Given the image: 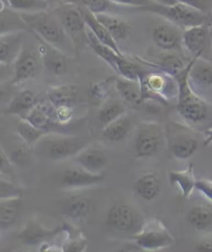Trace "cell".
Listing matches in <instances>:
<instances>
[{"instance_id":"6da1fadb","label":"cell","mask_w":212,"mask_h":252,"mask_svg":"<svg viewBox=\"0 0 212 252\" xmlns=\"http://www.w3.org/2000/svg\"><path fill=\"white\" fill-rule=\"evenodd\" d=\"M27 28L31 31L36 37L50 44L71 56L75 53L76 48L65 32L60 19L55 11H41L34 13H20Z\"/></svg>"},{"instance_id":"7a4b0ae2","label":"cell","mask_w":212,"mask_h":252,"mask_svg":"<svg viewBox=\"0 0 212 252\" xmlns=\"http://www.w3.org/2000/svg\"><path fill=\"white\" fill-rule=\"evenodd\" d=\"M194 56L190 58L185 70L179 73L174 78L178 84V94L176 109L178 113L188 123L198 124L206 121L209 118V106L201 98L198 93L192 89L188 75L190 67L195 61Z\"/></svg>"},{"instance_id":"3957f363","label":"cell","mask_w":212,"mask_h":252,"mask_svg":"<svg viewBox=\"0 0 212 252\" xmlns=\"http://www.w3.org/2000/svg\"><path fill=\"white\" fill-rule=\"evenodd\" d=\"M88 145V141L79 137L64 133L51 132L40 140L36 144L42 155L53 161L67 160L78 154L81 150Z\"/></svg>"},{"instance_id":"277c9868","label":"cell","mask_w":212,"mask_h":252,"mask_svg":"<svg viewBox=\"0 0 212 252\" xmlns=\"http://www.w3.org/2000/svg\"><path fill=\"white\" fill-rule=\"evenodd\" d=\"M152 67V66H151ZM144 70L140 66L139 80L143 99H154L166 103L173 98L177 99L178 84L174 77L161 70Z\"/></svg>"},{"instance_id":"5b68a950","label":"cell","mask_w":212,"mask_h":252,"mask_svg":"<svg viewBox=\"0 0 212 252\" xmlns=\"http://www.w3.org/2000/svg\"><path fill=\"white\" fill-rule=\"evenodd\" d=\"M137 9L141 12L161 16L168 22L180 27L183 31L192 26L206 24L207 21V16L204 12L181 2L172 5L151 2L146 6L139 7Z\"/></svg>"},{"instance_id":"8992f818","label":"cell","mask_w":212,"mask_h":252,"mask_svg":"<svg viewBox=\"0 0 212 252\" xmlns=\"http://www.w3.org/2000/svg\"><path fill=\"white\" fill-rule=\"evenodd\" d=\"M136 245L144 251H159L174 245L175 239L162 221L152 218L144 222L141 228L132 236Z\"/></svg>"},{"instance_id":"52a82bcc","label":"cell","mask_w":212,"mask_h":252,"mask_svg":"<svg viewBox=\"0 0 212 252\" xmlns=\"http://www.w3.org/2000/svg\"><path fill=\"white\" fill-rule=\"evenodd\" d=\"M165 139V132L159 123H142L134 137V152L139 159H145L156 155Z\"/></svg>"},{"instance_id":"ba28073f","label":"cell","mask_w":212,"mask_h":252,"mask_svg":"<svg viewBox=\"0 0 212 252\" xmlns=\"http://www.w3.org/2000/svg\"><path fill=\"white\" fill-rule=\"evenodd\" d=\"M54 11L58 15L65 32L70 36L76 48V51L85 45H88L87 26L79 7L66 4V6L55 8Z\"/></svg>"},{"instance_id":"9c48e42d","label":"cell","mask_w":212,"mask_h":252,"mask_svg":"<svg viewBox=\"0 0 212 252\" xmlns=\"http://www.w3.org/2000/svg\"><path fill=\"white\" fill-rule=\"evenodd\" d=\"M43 66V60L38 47L26 46L23 44L22 49L13 63L14 75L11 82L14 85L24 83L33 79L40 74Z\"/></svg>"},{"instance_id":"30bf717a","label":"cell","mask_w":212,"mask_h":252,"mask_svg":"<svg viewBox=\"0 0 212 252\" xmlns=\"http://www.w3.org/2000/svg\"><path fill=\"white\" fill-rule=\"evenodd\" d=\"M106 223L114 230L136 234L144 222L133 207L127 203H116L108 210Z\"/></svg>"},{"instance_id":"8fae6325","label":"cell","mask_w":212,"mask_h":252,"mask_svg":"<svg viewBox=\"0 0 212 252\" xmlns=\"http://www.w3.org/2000/svg\"><path fill=\"white\" fill-rule=\"evenodd\" d=\"M25 120L31 123L36 128L48 133H64L62 132L64 125L59 123L56 115V109L48 99L38 102Z\"/></svg>"},{"instance_id":"7c38bea8","label":"cell","mask_w":212,"mask_h":252,"mask_svg":"<svg viewBox=\"0 0 212 252\" xmlns=\"http://www.w3.org/2000/svg\"><path fill=\"white\" fill-rule=\"evenodd\" d=\"M63 230L62 225L53 229L46 228L40 222L30 219L26 222V224L19 234V240L24 245L37 246L52 241L55 237L61 234Z\"/></svg>"},{"instance_id":"4fadbf2b","label":"cell","mask_w":212,"mask_h":252,"mask_svg":"<svg viewBox=\"0 0 212 252\" xmlns=\"http://www.w3.org/2000/svg\"><path fill=\"white\" fill-rule=\"evenodd\" d=\"M183 29L170 22L158 25L152 31V41L162 51H175L183 45Z\"/></svg>"},{"instance_id":"5bb4252c","label":"cell","mask_w":212,"mask_h":252,"mask_svg":"<svg viewBox=\"0 0 212 252\" xmlns=\"http://www.w3.org/2000/svg\"><path fill=\"white\" fill-rule=\"evenodd\" d=\"M38 40V51L41 53L43 65L45 69L54 76H62L67 70V55L62 50L58 49L50 44H48L41 38Z\"/></svg>"},{"instance_id":"9a60e30c","label":"cell","mask_w":212,"mask_h":252,"mask_svg":"<svg viewBox=\"0 0 212 252\" xmlns=\"http://www.w3.org/2000/svg\"><path fill=\"white\" fill-rule=\"evenodd\" d=\"M105 180V174L92 173L82 167L66 169L61 178V185L67 189H79L99 185Z\"/></svg>"},{"instance_id":"2e32d148","label":"cell","mask_w":212,"mask_h":252,"mask_svg":"<svg viewBox=\"0 0 212 252\" xmlns=\"http://www.w3.org/2000/svg\"><path fill=\"white\" fill-rule=\"evenodd\" d=\"M79 166L92 173H102L108 163V156L100 145H87L75 156Z\"/></svg>"},{"instance_id":"e0dca14e","label":"cell","mask_w":212,"mask_h":252,"mask_svg":"<svg viewBox=\"0 0 212 252\" xmlns=\"http://www.w3.org/2000/svg\"><path fill=\"white\" fill-rule=\"evenodd\" d=\"M40 101L32 91H21L14 94L11 101L7 103L6 113L16 115L20 120H25Z\"/></svg>"},{"instance_id":"ac0fdd59","label":"cell","mask_w":212,"mask_h":252,"mask_svg":"<svg viewBox=\"0 0 212 252\" xmlns=\"http://www.w3.org/2000/svg\"><path fill=\"white\" fill-rule=\"evenodd\" d=\"M207 38L208 27L206 24H202L185 29L182 34V43L192 57H201L205 49Z\"/></svg>"},{"instance_id":"d6986e66","label":"cell","mask_w":212,"mask_h":252,"mask_svg":"<svg viewBox=\"0 0 212 252\" xmlns=\"http://www.w3.org/2000/svg\"><path fill=\"white\" fill-rule=\"evenodd\" d=\"M24 32L0 35V63L13 64L24 44Z\"/></svg>"},{"instance_id":"ffe728a7","label":"cell","mask_w":212,"mask_h":252,"mask_svg":"<svg viewBox=\"0 0 212 252\" xmlns=\"http://www.w3.org/2000/svg\"><path fill=\"white\" fill-rule=\"evenodd\" d=\"M172 156L177 160H188L199 149V141L187 133H178L169 140Z\"/></svg>"},{"instance_id":"44dd1931","label":"cell","mask_w":212,"mask_h":252,"mask_svg":"<svg viewBox=\"0 0 212 252\" xmlns=\"http://www.w3.org/2000/svg\"><path fill=\"white\" fill-rule=\"evenodd\" d=\"M113 83L115 90L125 103L139 106L144 101L140 80H131L120 76L114 78Z\"/></svg>"},{"instance_id":"7402d4cb","label":"cell","mask_w":212,"mask_h":252,"mask_svg":"<svg viewBox=\"0 0 212 252\" xmlns=\"http://www.w3.org/2000/svg\"><path fill=\"white\" fill-rule=\"evenodd\" d=\"M188 80L196 92L197 90L208 89L212 86V65L202 57H195L189 71Z\"/></svg>"},{"instance_id":"603a6c76","label":"cell","mask_w":212,"mask_h":252,"mask_svg":"<svg viewBox=\"0 0 212 252\" xmlns=\"http://www.w3.org/2000/svg\"><path fill=\"white\" fill-rule=\"evenodd\" d=\"M138 61L147 66L157 67V69L166 72L173 77L181 73L188 63H186L180 56L173 53V51H165V53L160 54L154 62H147L142 60V58H138Z\"/></svg>"},{"instance_id":"cb8c5ba5","label":"cell","mask_w":212,"mask_h":252,"mask_svg":"<svg viewBox=\"0 0 212 252\" xmlns=\"http://www.w3.org/2000/svg\"><path fill=\"white\" fill-rule=\"evenodd\" d=\"M78 7V6H77ZM80 12L83 16L84 21L86 23V26L89 29V31L99 38V40L105 44L109 46L110 48H112L113 50L116 51L118 54H123L119 47L117 42L114 40V37L110 34V32L107 31V28H106L99 20L98 18H96V15L91 13L90 11H88L87 8H84V7H79Z\"/></svg>"},{"instance_id":"d4e9b609","label":"cell","mask_w":212,"mask_h":252,"mask_svg":"<svg viewBox=\"0 0 212 252\" xmlns=\"http://www.w3.org/2000/svg\"><path fill=\"white\" fill-rule=\"evenodd\" d=\"M22 198L20 195H12L0 198V225L4 229L13 226L20 215Z\"/></svg>"},{"instance_id":"484cf974","label":"cell","mask_w":212,"mask_h":252,"mask_svg":"<svg viewBox=\"0 0 212 252\" xmlns=\"http://www.w3.org/2000/svg\"><path fill=\"white\" fill-rule=\"evenodd\" d=\"M132 129V121L125 113L117 120L105 126L103 130V137L109 142L119 143L129 136Z\"/></svg>"},{"instance_id":"4316f807","label":"cell","mask_w":212,"mask_h":252,"mask_svg":"<svg viewBox=\"0 0 212 252\" xmlns=\"http://www.w3.org/2000/svg\"><path fill=\"white\" fill-rule=\"evenodd\" d=\"M133 189L142 199L152 201L160 192V180L156 172H146L134 182Z\"/></svg>"},{"instance_id":"83f0119b","label":"cell","mask_w":212,"mask_h":252,"mask_svg":"<svg viewBox=\"0 0 212 252\" xmlns=\"http://www.w3.org/2000/svg\"><path fill=\"white\" fill-rule=\"evenodd\" d=\"M79 89L74 84L53 86L48 90V100L55 108L60 106H74L78 100Z\"/></svg>"},{"instance_id":"f1b7e54d","label":"cell","mask_w":212,"mask_h":252,"mask_svg":"<svg viewBox=\"0 0 212 252\" xmlns=\"http://www.w3.org/2000/svg\"><path fill=\"white\" fill-rule=\"evenodd\" d=\"M96 18L107 28V31L116 42L123 41L130 35L131 25L121 17L112 15L110 13H102L96 14Z\"/></svg>"},{"instance_id":"f546056e","label":"cell","mask_w":212,"mask_h":252,"mask_svg":"<svg viewBox=\"0 0 212 252\" xmlns=\"http://www.w3.org/2000/svg\"><path fill=\"white\" fill-rule=\"evenodd\" d=\"M168 178L171 185H175L179 188L183 197H188L195 190L197 180L195 178L192 164H189L186 169L170 171Z\"/></svg>"},{"instance_id":"4dcf8cb0","label":"cell","mask_w":212,"mask_h":252,"mask_svg":"<svg viewBox=\"0 0 212 252\" xmlns=\"http://www.w3.org/2000/svg\"><path fill=\"white\" fill-rule=\"evenodd\" d=\"M87 38H88V46L93 50V52L99 57H101L104 62L107 63L115 72H117V64L120 61V58L124 55L118 54L109 46L103 44L99 38L89 31L88 28H87Z\"/></svg>"},{"instance_id":"1f68e13d","label":"cell","mask_w":212,"mask_h":252,"mask_svg":"<svg viewBox=\"0 0 212 252\" xmlns=\"http://www.w3.org/2000/svg\"><path fill=\"white\" fill-rule=\"evenodd\" d=\"M63 232L65 234L62 251L66 252H83L87 248V239L83 232L73 226L72 224L63 222Z\"/></svg>"},{"instance_id":"d6a6232c","label":"cell","mask_w":212,"mask_h":252,"mask_svg":"<svg viewBox=\"0 0 212 252\" xmlns=\"http://www.w3.org/2000/svg\"><path fill=\"white\" fill-rule=\"evenodd\" d=\"M28 28L19 12L4 7L0 11V35L17 32H26Z\"/></svg>"},{"instance_id":"836d02e7","label":"cell","mask_w":212,"mask_h":252,"mask_svg":"<svg viewBox=\"0 0 212 252\" xmlns=\"http://www.w3.org/2000/svg\"><path fill=\"white\" fill-rule=\"evenodd\" d=\"M187 223L197 230H206L212 225V210L205 205L191 208L186 216Z\"/></svg>"},{"instance_id":"e575fe53","label":"cell","mask_w":212,"mask_h":252,"mask_svg":"<svg viewBox=\"0 0 212 252\" xmlns=\"http://www.w3.org/2000/svg\"><path fill=\"white\" fill-rule=\"evenodd\" d=\"M17 134L24 143L33 149L48 132L36 128L27 120H20L17 125Z\"/></svg>"},{"instance_id":"d590c367","label":"cell","mask_w":212,"mask_h":252,"mask_svg":"<svg viewBox=\"0 0 212 252\" xmlns=\"http://www.w3.org/2000/svg\"><path fill=\"white\" fill-rule=\"evenodd\" d=\"M91 205L87 197L74 195L65 203V215L72 220H82L88 215Z\"/></svg>"},{"instance_id":"8d00e7d4","label":"cell","mask_w":212,"mask_h":252,"mask_svg":"<svg viewBox=\"0 0 212 252\" xmlns=\"http://www.w3.org/2000/svg\"><path fill=\"white\" fill-rule=\"evenodd\" d=\"M127 107L125 105L120 103V102H107L103 107L100 109L99 114H98V119L101 124L105 126L109 125L110 123L114 122L115 120H117L120 116L127 113Z\"/></svg>"},{"instance_id":"74e56055","label":"cell","mask_w":212,"mask_h":252,"mask_svg":"<svg viewBox=\"0 0 212 252\" xmlns=\"http://www.w3.org/2000/svg\"><path fill=\"white\" fill-rule=\"evenodd\" d=\"M9 7L19 13H34L46 11L49 7L47 0H7Z\"/></svg>"},{"instance_id":"f35d334b","label":"cell","mask_w":212,"mask_h":252,"mask_svg":"<svg viewBox=\"0 0 212 252\" xmlns=\"http://www.w3.org/2000/svg\"><path fill=\"white\" fill-rule=\"evenodd\" d=\"M65 4L87 8L93 14L109 13L112 2L110 0H62Z\"/></svg>"},{"instance_id":"ab89813d","label":"cell","mask_w":212,"mask_h":252,"mask_svg":"<svg viewBox=\"0 0 212 252\" xmlns=\"http://www.w3.org/2000/svg\"><path fill=\"white\" fill-rule=\"evenodd\" d=\"M110 92L109 81H100L91 84L89 89V99L94 105H99L108 98Z\"/></svg>"},{"instance_id":"60d3db41","label":"cell","mask_w":212,"mask_h":252,"mask_svg":"<svg viewBox=\"0 0 212 252\" xmlns=\"http://www.w3.org/2000/svg\"><path fill=\"white\" fill-rule=\"evenodd\" d=\"M30 147H28L26 143H22L21 145L17 147L11 155H8L9 159L12 160L14 163V165H19V166H24L27 164L28 160H29L30 157Z\"/></svg>"},{"instance_id":"b9f144b4","label":"cell","mask_w":212,"mask_h":252,"mask_svg":"<svg viewBox=\"0 0 212 252\" xmlns=\"http://www.w3.org/2000/svg\"><path fill=\"white\" fill-rule=\"evenodd\" d=\"M14 172V163L3 150H0V174L5 178H12Z\"/></svg>"},{"instance_id":"7bdbcfd3","label":"cell","mask_w":212,"mask_h":252,"mask_svg":"<svg viewBox=\"0 0 212 252\" xmlns=\"http://www.w3.org/2000/svg\"><path fill=\"white\" fill-rule=\"evenodd\" d=\"M12 195H20L18 189L13 185L12 182L7 180L2 174H0V198Z\"/></svg>"},{"instance_id":"ee69618b","label":"cell","mask_w":212,"mask_h":252,"mask_svg":"<svg viewBox=\"0 0 212 252\" xmlns=\"http://www.w3.org/2000/svg\"><path fill=\"white\" fill-rule=\"evenodd\" d=\"M55 109L57 119H58L59 123L64 126L69 125L74 115L73 106H60V107H57Z\"/></svg>"},{"instance_id":"f6af8a7d","label":"cell","mask_w":212,"mask_h":252,"mask_svg":"<svg viewBox=\"0 0 212 252\" xmlns=\"http://www.w3.org/2000/svg\"><path fill=\"white\" fill-rule=\"evenodd\" d=\"M196 190H198L202 195L206 197L208 200L212 201V181L207 179L197 180L196 182Z\"/></svg>"},{"instance_id":"bcb514c9","label":"cell","mask_w":212,"mask_h":252,"mask_svg":"<svg viewBox=\"0 0 212 252\" xmlns=\"http://www.w3.org/2000/svg\"><path fill=\"white\" fill-rule=\"evenodd\" d=\"M14 84L11 81L0 83V106L4 103H8L14 95H12V86Z\"/></svg>"},{"instance_id":"7dc6e473","label":"cell","mask_w":212,"mask_h":252,"mask_svg":"<svg viewBox=\"0 0 212 252\" xmlns=\"http://www.w3.org/2000/svg\"><path fill=\"white\" fill-rule=\"evenodd\" d=\"M110 1L114 4H119V5H127L132 6L133 8H139L146 6L149 3H151V0H110Z\"/></svg>"},{"instance_id":"c3c4849f","label":"cell","mask_w":212,"mask_h":252,"mask_svg":"<svg viewBox=\"0 0 212 252\" xmlns=\"http://www.w3.org/2000/svg\"><path fill=\"white\" fill-rule=\"evenodd\" d=\"M14 75L13 64L0 63V83L11 81Z\"/></svg>"},{"instance_id":"681fc988","label":"cell","mask_w":212,"mask_h":252,"mask_svg":"<svg viewBox=\"0 0 212 252\" xmlns=\"http://www.w3.org/2000/svg\"><path fill=\"white\" fill-rule=\"evenodd\" d=\"M178 2L187 4V5L195 7L197 9H200V11L204 12V13H205L206 7H207V0H178Z\"/></svg>"},{"instance_id":"f907efd6","label":"cell","mask_w":212,"mask_h":252,"mask_svg":"<svg viewBox=\"0 0 212 252\" xmlns=\"http://www.w3.org/2000/svg\"><path fill=\"white\" fill-rule=\"evenodd\" d=\"M196 250L201 252H212V240L205 239L200 241L196 245Z\"/></svg>"},{"instance_id":"816d5d0a","label":"cell","mask_w":212,"mask_h":252,"mask_svg":"<svg viewBox=\"0 0 212 252\" xmlns=\"http://www.w3.org/2000/svg\"><path fill=\"white\" fill-rule=\"evenodd\" d=\"M152 2L156 3H159V4H163V5H172L175 4L178 2V0H151Z\"/></svg>"},{"instance_id":"f5cc1de1","label":"cell","mask_w":212,"mask_h":252,"mask_svg":"<svg viewBox=\"0 0 212 252\" xmlns=\"http://www.w3.org/2000/svg\"><path fill=\"white\" fill-rule=\"evenodd\" d=\"M211 142H212V127L205 131V141H204V144L207 145V144H209Z\"/></svg>"},{"instance_id":"db71d44e","label":"cell","mask_w":212,"mask_h":252,"mask_svg":"<svg viewBox=\"0 0 212 252\" xmlns=\"http://www.w3.org/2000/svg\"><path fill=\"white\" fill-rule=\"evenodd\" d=\"M3 228L1 227V225H0V236H1V230H2Z\"/></svg>"},{"instance_id":"11a10c76","label":"cell","mask_w":212,"mask_h":252,"mask_svg":"<svg viewBox=\"0 0 212 252\" xmlns=\"http://www.w3.org/2000/svg\"><path fill=\"white\" fill-rule=\"evenodd\" d=\"M211 51H212V47H211Z\"/></svg>"}]
</instances>
